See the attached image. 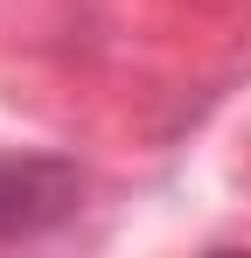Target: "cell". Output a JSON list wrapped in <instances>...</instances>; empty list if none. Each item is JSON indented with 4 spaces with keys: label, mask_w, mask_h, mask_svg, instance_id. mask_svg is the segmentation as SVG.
Returning a JSON list of instances; mask_svg holds the SVG:
<instances>
[{
    "label": "cell",
    "mask_w": 251,
    "mask_h": 258,
    "mask_svg": "<svg viewBox=\"0 0 251 258\" xmlns=\"http://www.w3.org/2000/svg\"><path fill=\"white\" fill-rule=\"evenodd\" d=\"M84 210V168L63 154H0V244H35Z\"/></svg>",
    "instance_id": "6da1fadb"
}]
</instances>
